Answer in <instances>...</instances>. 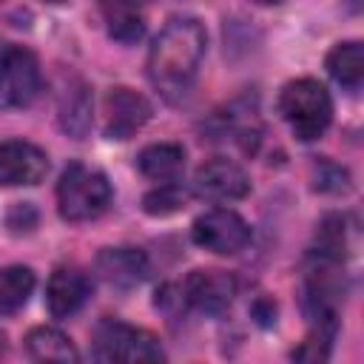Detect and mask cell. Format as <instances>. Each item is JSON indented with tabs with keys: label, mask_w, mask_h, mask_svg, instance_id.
I'll list each match as a JSON object with an SVG mask.
<instances>
[{
	"label": "cell",
	"mask_w": 364,
	"mask_h": 364,
	"mask_svg": "<svg viewBox=\"0 0 364 364\" xmlns=\"http://www.w3.org/2000/svg\"><path fill=\"white\" fill-rule=\"evenodd\" d=\"M102 114H105V122H102L105 136L108 139H128L151 119V102L142 94L131 91L125 85H117L105 94Z\"/></svg>",
	"instance_id": "7"
},
{
	"label": "cell",
	"mask_w": 364,
	"mask_h": 364,
	"mask_svg": "<svg viewBox=\"0 0 364 364\" xmlns=\"http://www.w3.org/2000/svg\"><path fill=\"white\" fill-rule=\"evenodd\" d=\"M111 205V182L102 171L71 162L57 182V210L65 222H91Z\"/></svg>",
	"instance_id": "2"
},
{
	"label": "cell",
	"mask_w": 364,
	"mask_h": 364,
	"mask_svg": "<svg viewBox=\"0 0 364 364\" xmlns=\"http://www.w3.org/2000/svg\"><path fill=\"white\" fill-rule=\"evenodd\" d=\"M100 279L111 287H136L148 276V259L136 247H105L94 262Z\"/></svg>",
	"instance_id": "12"
},
{
	"label": "cell",
	"mask_w": 364,
	"mask_h": 364,
	"mask_svg": "<svg viewBox=\"0 0 364 364\" xmlns=\"http://www.w3.org/2000/svg\"><path fill=\"white\" fill-rule=\"evenodd\" d=\"M34 290V273L23 264L0 267V316L20 310Z\"/></svg>",
	"instance_id": "18"
},
{
	"label": "cell",
	"mask_w": 364,
	"mask_h": 364,
	"mask_svg": "<svg viewBox=\"0 0 364 364\" xmlns=\"http://www.w3.org/2000/svg\"><path fill=\"white\" fill-rule=\"evenodd\" d=\"M3 347H6V336L0 333V353H3Z\"/></svg>",
	"instance_id": "24"
},
{
	"label": "cell",
	"mask_w": 364,
	"mask_h": 364,
	"mask_svg": "<svg viewBox=\"0 0 364 364\" xmlns=\"http://www.w3.org/2000/svg\"><path fill=\"white\" fill-rule=\"evenodd\" d=\"M43 88V74L34 51L26 46H6L0 51V105L26 108L37 100Z\"/></svg>",
	"instance_id": "5"
},
{
	"label": "cell",
	"mask_w": 364,
	"mask_h": 364,
	"mask_svg": "<svg viewBox=\"0 0 364 364\" xmlns=\"http://www.w3.org/2000/svg\"><path fill=\"white\" fill-rule=\"evenodd\" d=\"M91 355L97 361H162L165 358L156 336L117 318H105L94 327Z\"/></svg>",
	"instance_id": "4"
},
{
	"label": "cell",
	"mask_w": 364,
	"mask_h": 364,
	"mask_svg": "<svg viewBox=\"0 0 364 364\" xmlns=\"http://www.w3.org/2000/svg\"><path fill=\"white\" fill-rule=\"evenodd\" d=\"M191 236L199 247L210 250V253H219V256H233L239 253L247 242H250V225L236 213V210H228V208H216V210H208L202 213L193 228H191Z\"/></svg>",
	"instance_id": "6"
},
{
	"label": "cell",
	"mask_w": 364,
	"mask_h": 364,
	"mask_svg": "<svg viewBox=\"0 0 364 364\" xmlns=\"http://www.w3.org/2000/svg\"><path fill=\"white\" fill-rule=\"evenodd\" d=\"M316 188L318 191H341V188H347V171L333 165V162H327V159H321L318 162V173H316Z\"/></svg>",
	"instance_id": "21"
},
{
	"label": "cell",
	"mask_w": 364,
	"mask_h": 364,
	"mask_svg": "<svg viewBox=\"0 0 364 364\" xmlns=\"http://www.w3.org/2000/svg\"><path fill=\"white\" fill-rule=\"evenodd\" d=\"M256 3H262V6H273V3H282V0H256Z\"/></svg>",
	"instance_id": "23"
},
{
	"label": "cell",
	"mask_w": 364,
	"mask_h": 364,
	"mask_svg": "<svg viewBox=\"0 0 364 364\" xmlns=\"http://www.w3.org/2000/svg\"><path fill=\"white\" fill-rule=\"evenodd\" d=\"M136 168L154 182H176L185 171V148L176 142H154L139 151Z\"/></svg>",
	"instance_id": "14"
},
{
	"label": "cell",
	"mask_w": 364,
	"mask_h": 364,
	"mask_svg": "<svg viewBox=\"0 0 364 364\" xmlns=\"http://www.w3.org/2000/svg\"><path fill=\"white\" fill-rule=\"evenodd\" d=\"M34 225H37V210H34L28 202H20V205L11 208V213H9V228H11L14 233H28Z\"/></svg>",
	"instance_id": "22"
},
{
	"label": "cell",
	"mask_w": 364,
	"mask_h": 364,
	"mask_svg": "<svg viewBox=\"0 0 364 364\" xmlns=\"http://www.w3.org/2000/svg\"><path fill=\"white\" fill-rule=\"evenodd\" d=\"M46 173H48V156L43 148L26 139L0 142V185L6 188L37 185Z\"/></svg>",
	"instance_id": "9"
},
{
	"label": "cell",
	"mask_w": 364,
	"mask_h": 364,
	"mask_svg": "<svg viewBox=\"0 0 364 364\" xmlns=\"http://www.w3.org/2000/svg\"><path fill=\"white\" fill-rule=\"evenodd\" d=\"M26 350L34 361H77V350L65 333L57 327H34L26 336Z\"/></svg>",
	"instance_id": "16"
},
{
	"label": "cell",
	"mask_w": 364,
	"mask_h": 364,
	"mask_svg": "<svg viewBox=\"0 0 364 364\" xmlns=\"http://www.w3.org/2000/svg\"><path fill=\"white\" fill-rule=\"evenodd\" d=\"M60 125L74 136H82L91 125V97L80 80L60 94Z\"/></svg>",
	"instance_id": "17"
},
{
	"label": "cell",
	"mask_w": 364,
	"mask_h": 364,
	"mask_svg": "<svg viewBox=\"0 0 364 364\" xmlns=\"http://www.w3.org/2000/svg\"><path fill=\"white\" fill-rule=\"evenodd\" d=\"M279 114L290 125V131L310 142L321 136L333 119V100L327 88L313 77L290 80L279 94Z\"/></svg>",
	"instance_id": "3"
},
{
	"label": "cell",
	"mask_w": 364,
	"mask_h": 364,
	"mask_svg": "<svg viewBox=\"0 0 364 364\" xmlns=\"http://www.w3.org/2000/svg\"><path fill=\"white\" fill-rule=\"evenodd\" d=\"M193 188L199 196L205 199H216V202H233V199H242L250 193V179L247 173L230 162V159H210L205 162L199 171H196V179H193Z\"/></svg>",
	"instance_id": "10"
},
{
	"label": "cell",
	"mask_w": 364,
	"mask_h": 364,
	"mask_svg": "<svg viewBox=\"0 0 364 364\" xmlns=\"http://www.w3.org/2000/svg\"><path fill=\"white\" fill-rule=\"evenodd\" d=\"M233 296H236V279L228 270H216V267H199L182 284V299L191 307L210 316L228 310Z\"/></svg>",
	"instance_id": "8"
},
{
	"label": "cell",
	"mask_w": 364,
	"mask_h": 364,
	"mask_svg": "<svg viewBox=\"0 0 364 364\" xmlns=\"http://www.w3.org/2000/svg\"><path fill=\"white\" fill-rule=\"evenodd\" d=\"M91 296V279L80 267H57L46 284V304L54 318H68L82 310Z\"/></svg>",
	"instance_id": "11"
},
{
	"label": "cell",
	"mask_w": 364,
	"mask_h": 364,
	"mask_svg": "<svg viewBox=\"0 0 364 364\" xmlns=\"http://www.w3.org/2000/svg\"><path fill=\"white\" fill-rule=\"evenodd\" d=\"M108 34L119 43H136L145 34V0H100Z\"/></svg>",
	"instance_id": "13"
},
{
	"label": "cell",
	"mask_w": 364,
	"mask_h": 364,
	"mask_svg": "<svg viewBox=\"0 0 364 364\" xmlns=\"http://www.w3.org/2000/svg\"><path fill=\"white\" fill-rule=\"evenodd\" d=\"M188 199V191L176 182H159V188H154L151 193H145L142 199V208L145 213L151 216H168V213H176Z\"/></svg>",
	"instance_id": "19"
},
{
	"label": "cell",
	"mask_w": 364,
	"mask_h": 364,
	"mask_svg": "<svg viewBox=\"0 0 364 364\" xmlns=\"http://www.w3.org/2000/svg\"><path fill=\"white\" fill-rule=\"evenodd\" d=\"M48 3H63V0H48Z\"/></svg>",
	"instance_id": "25"
},
{
	"label": "cell",
	"mask_w": 364,
	"mask_h": 364,
	"mask_svg": "<svg viewBox=\"0 0 364 364\" xmlns=\"http://www.w3.org/2000/svg\"><path fill=\"white\" fill-rule=\"evenodd\" d=\"M205 28L193 17H173L154 40L148 51V80L168 100H182L202 65L205 57Z\"/></svg>",
	"instance_id": "1"
},
{
	"label": "cell",
	"mask_w": 364,
	"mask_h": 364,
	"mask_svg": "<svg viewBox=\"0 0 364 364\" xmlns=\"http://www.w3.org/2000/svg\"><path fill=\"white\" fill-rule=\"evenodd\" d=\"M327 71L338 85L358 88L361 80H364V48H361V43L358 40L338 43L327 54Z\"/></svg>",
	"instance_id": "15"
},
{
	"label": "cell",
	"mask_w": 364,
	"mask_h": 364,
	"mask_svg": "<svg viewBox=\"0 0 364 364\" xmlns=\"http://www.w3.org/2000/svg\"><path fill=\"white\" fill-rule=\"evenodd\" d=\"M316 239H318V253H321V256L341 259V256H344V247H347L341 216H324L321 225H318Z\"/></svg>",
	"instance_id": "20"
}]
</instances>
